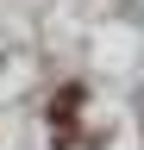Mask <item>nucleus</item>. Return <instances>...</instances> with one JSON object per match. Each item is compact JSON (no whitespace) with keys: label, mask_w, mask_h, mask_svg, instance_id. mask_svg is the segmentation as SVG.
Listing matches in <instances>:
<instances>
[{"label":"nucleus","mask_w":144,"mask_h":150,"mask_svg":"<svg viewBox=\"0 0 144 150\" xmlns=\"http://www.w3.org/2000/svg\"><path fill=\"white\" fill-rule=\"evenodd\" d=\"M82 100H88V94H82L75 81H69V88H57V100H50V119H57V131H69V119L82 112Z\"/></svg>","instance_id":"obj_1"}]
</instances>
